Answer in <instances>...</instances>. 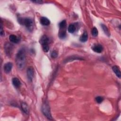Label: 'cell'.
I'll return each instance as SVG.
<instances>
[{
    "mask_svg": "<svg viewBox=\"0 0 121 121\" xmlns=\"http://www.w3.org/2000/svg\"><path fill=\"white\" fill-rule=\"evenodd\" d=\"M16 63L18 69H22L24 68L26 63V53L24 49H20L17 52Z\"/></svg>",
    "mask_w": 121,
    "mask_h": 121,
    "instance_id": "6da1fadb",
    "label": "cell"
},
{
    "mask_svg": "<svg viewBox=\"0 0 121 121\" xmlns=\"http://www.w3.org/2000/svg\"><path fill=\"white\" fill-rule=\"evenodd\" d=\"M19 23L25 26V27L27 28L29 31H31L33 30L34 28V22L33 20L28 17L24 18H19Z\"/></svg>",
    "mask_w": 121,
    "mask_h": 121,
    "instance_id": "7a4b0ae2",
    "label": "cell"
},
{
    "mask_svg": "<svg viewBox=\"0 0 121 121\" xmlns=\"http://www.w3.org/2000/svg\"><path fill=\"white\" fill-rule=\"evenodd\" d=\"M66 21L63 20L61 21L59 24V37L60 39H64L66 36Z\"/></svg>",
    "mask_w": 121,
    "mask_h": 121,
    "instance_id": "3957f363",
    "label": "cell"
},
{
    "mask_svg": "<svg viewBox=\"0 0 121 121\" xmlns=\"http://www.w3.org/2000/svg\"><path fill=\"white\" fill-rule=\"evenodd\" d=\"M40 42L42 46V48L43 51L45 52H48L49 50V38L47 37V36L45 35H43L41 38Z\"/></svg>",
    "mask_w": 121,
    "mask_h": 121,
    "instance_id": "277c9868",
    "label": "cell"
},
{
    "mask_svg": "<svg viewBox=\"0 0 121 121\" xmlns=\"http://www.w3.org/2000/svg\"><path fill=\"white\" fill-rule=\"evenodd\" d=\"M42 111L43 114L49 120H52L51 115L50 106L47 102H44L42 107Z\"/></svg>",
    "mask_w": 121,
    "mask_h": 121,
    "instance_id": "5b68a950",
    "label": "cell"
},
{
    "mask_svg": "<svg viewBox=\"0 0 121 121\" xmlns=\"http://www.w3.org/2000/svg\"><path fill=\"white\" fill-rule=\"evenodd\" d=\"M84 60V59L82 58L81 57H80L77 55H72L66 58L64 60V62L67 63V62L75 60Z\"/></svg>",
    "mask_w": 121,
    "mask_h": 121,
    "instance_id": "8992f818",
    "label": "cell"
},
{
    "mask_svg": "<svg viewBox=\"0 0 121 121\" xmlns=\"http://www.w3.org/2000/svg\"><path fill=\"white\" fill-rule=\"evenodd\" d=\"M34 76V69L32 67H29L27 69V77L29 81H32Z\"/></svg>",
    "mask_w": 121,
    "mask_h": 121,
    "instance_id": "52a82bcc",
    "label": "cell"
},
{
    "mask_svg": "<svg viewBox=\"0 0 121 121\" xmlns=\"http://www.w3.org/2000/svg\"><path fill=\"white\" fill-rule=\"evenodd\" d=\"M4 49L6 53L9 55L10 56L11 53H12V50H13V46L12 44H10L9 43H6L5 44L4 46Z\"/></svg>",
    "mask_w": 121,
    "mask_h": 121,
    "instance_id": "ba28073f",
    "label": "cell"
},
{
    "mask_svg": "<svg viewBox=\"0 0 121 121\" xmlns=\"http://www.w3.org/2000/svg\"><path fill=\"white\" fill-rule=\"evenodd\" d=\"M12 67H13V64L11 62H9L5 63L3 67V69H4V72L6 74L9 73L10 72V71L11 70V69H12Z\"/></svg>",
    "mask_w": 121,
    "mask_h": 121,
    "instance_id": "9c48e42d",
    "label": "cell"
},
{
    "mask_svg": "<svg viewBox=\"0 0 121 121\" xmlns=\"http://www.w3.org/2000/svg\"><path fill=\"white\" fill-rule=\"evenodd\" d=\"M92 50L97 53H101L103 51V46L100 44H96L94 45L92 47Z\"/></svg>",
    "mask_w": 121,
    "mask_h": 121,
    "instance_id": "30bf717a",
    "label": "cell"
},
{
    "mask_svg": "<svg viewBox=\"0 0 121 121\" xmlns=\"http://www.w3.org/2000/svg\"><path fill=\"white\" fill-rule=\"evenodd\" d=\"M9 39L11 42L15 43H17L20 41V38L14 35H10Z\"/></svg>",
    "mask_w": 121,
    "mask_h": 121,
    "instance_id": "8fae6325",
    "label": "cell"
},
{
    "mask_svg": "<svg viewBox=\"0 0 121 121\" xmlns=\"http://www.w3.org/2000/svg\"><path fill=\"white\" fill-rule=\"evenodd\" d=\"M21 107L22 108V111L26 113V114H28L29 113V107L27 104L24 102H22L21 103Z\"/></svg>",
    "mask_w": 121,
    "mask_h": 121,
    "instance_id": "7c38bea8",
    "label": "cell"
},
{
    "mask_svg": "<svg viewBox=\"0 0 121 121\" xmlns=\"http://www.w3.org/2000/svg\"><path fill=\"white\" fill-rule=\"evenodd\" d=\"M12 84L16 88L19 87L21 84V82L20 81L19 79L17 78H13L12 80Z\"/></svg>",
    "mask_w": 121,
    "mask_h": 121,
    "instance_id": "4fadbf2b",
    "label": "cell"
},
{
    "mask_svg": "<svg viewBox=\"0 0 121 121\" xmlns=\"http://www.w3.org/2000/svg\"><path fill=\"white\" fill-rule=\"evenodd\" d=\"M40 23L41 24L44 26H47L50 25V21L46 17H42L40 18Z\"/></svg>",
    "mask_w": 121,
    "mask_h": 121,
    "instance_id": "5bb4252c",
    "label": "cell"
},
{
    "mask_svg": "<svg viewBox=\"0 0 121 121\" xmlns=\"http://www.w3.org/2000/svg\"><path fill=\"white\" fill-rule=\"evenodd\" d=\"M112 69L113 70V71L114 72V73L116 74V75L119 78H121V71L120 70L119 68L117 66H113L112 67Z\"/></svg>",
    "mask_w": 121,
    "mask_h": 121,
    "instance_id": "9a60e30c",
    "label": "cell"
},
{
    "mask_svg": "<svg viewBox=\"0 0 121 121\" xmlns=\"http://www.w3.org/2000/svg\"><path fill=\"white\" fill-rule=\"evenodd\" d=\"M88 39V34L86 32H84L79 38V40L81 42H86Z\"/></svg>",
    "mask_w": 121,
    "mask_h": 121,
    "instance_id": "2e32d148",
    "label": "cell"
},
{
    "mask_svg": "<svg viewBox=\"0 0 121 121\" xmlns=\"http://www.w3.org/2000/svg\"><path fill=\"white\" fill-rule=\"evenodd\" d=\"M76 29V26L74 24H70L68 28V32L71 34L74 33Z\"/></svg>",
    "mask_w": 121,
    "mask_h": 121,
    "instance_id": "e0dca14e",
    "label": "cell"
},
{
    "mask_svg": "<svg viewBox=\"0 0 121 121\" xmlns=\"http://www.w3.org/2000/svg\"><path fill=\"white\" fill-rule=\"evenodd\" d=\"M101 26L102 28V29L103 30L104 33L105 34V35H106L108 36H109L110 35V33L109 32V30L108 29V28H107V27L104 24H101Z\"/></svg>",
    "mask_w": 121,
    "mask_h": 121,
    "instance_id": "ac0fdd59",
    "label": "cell"
},
{
    "mask_svg": "<svg viewBox=\"0 0 121 121\" xmlns=\"http://www.w3.org/2000/svg\"><path fill=\"white\" fill-rule=\"evenodd\" d=\"M98 30L95 27H94L92 30V35L93 36L95 37L98 35Z\"/></svg>",
    "mask_w": 121,
    "mask_h": 121,
    "instance_id": "d6986e66",
    "label": "cell"
},
{
    "mask_svg": "<svg viewBox=\"0 0 121 121\" xmlns=\"http://www.w3.org/2000/svg\"><path fill=\"white\" fill-rule=\"evenodd\" d=\"M58 55V52L56 50L52 51L51 53V56L52 58H56V57H57Z\"/></svg>",
    "mask_w": 121,
    "mask_h": 121,
    "instance_id": "ffe728a7",
    "label": "cell"
},
{
    "mask_svg": "<svg viewBox=\"0 0 121 121\" xmlns=\"http://www.w3.org/2000/svg\"><path fill=\"white\" fill-rule=\"evenodd\" d=\"M95 101H96V102L98 104H100L101 103L103 100H104V98L103 97H102V96H96L95 98Z\"/></svg>",
    "mask_w": 121,
    "mask_h": 121,
    "instance_id": "44dd1931",
    "label": "cell"
},
{
    "mask_svg": "<svg viewBox=\"0 0 121 121\" xmlns=\"http://www.w3.org/2000/svg\"><path fill=\"white\" fill-rule=\"evenodd\" d=\"M0 35L3 36L4 35V30L3 29V27L2 25V20L1 19V23H0Z\"/></svg>",
    "mask_w": 121,
    "mask_h": 121,
    "instance_id": "7402d4cb",
    "label": "cell"
},
{
    "mask_svg": "<svg viewBox=\"0 0 121 121\" xmlns=\"http://www.w3.org/2000/svg\"><path fill=\"white\" fill-rule=\"evenodd\" d=\"M33 2H34V3H38V4H41V3H43V1H41V0H34V1H32Z\"/></svg>",
    "mask_w": 121,
    "mask_h": 121,
    "instance_id": "603a6c76",
    "label": "cell"
}]
</instances>
